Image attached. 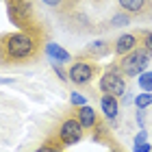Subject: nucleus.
<instances>
[{
    "instance_id": "obj_1",
    "label": "nucleus",
    "mask_w": 152,
    "mask_h": 152,
    "mask_svg": "<svg viewBox=\"0 0 152 152\" xmlns=\"http://www.w3.org/2000/svg\"><path fill=\"white\" fill-rule=\"evenodd\" d=\"M37 52V41L31 33L18 31L4 35V54L7 61H26Z\"/></svg>"
},
{
    "instance_id": "obj_2",
    "label": "nucleus",
    "mask_w": 152,
    "mask_h": 152,
    "mask_svg": "<svg viewBox=\"0 0 152 152\" xmlns=\"http://www.w3.org/2000/svg\"><path fill=\"white\" fill-rule=\"evenodd\" d=\"M150 57H152V54H150L143 46H137L135 50H130L128 54L120 57V61H117V67H120V72H122L124 76L133 78V76H139V74H143V72L148 70Z\"/></svg>"
},
{
    "instance_id": "obj_3",
    "label": "nucleus",
    "mask_w": 152,
    "mask_h": 152,
    "mask_svg": "<svg viewBox=\"0 0 152 152\" xmlns=\"http://www.w3.org/2000/svg\"><path fill=\"white\" fill-rule=\"evenodd\" d=\"M7 13L15 26L33 35V4L28 0H7Z\"/></svg>"
},
{
    "instance_id": "obj_4",
    "label": "nucleus",
    "mask_w": 152,
    "mask_h": 152,
    "mask_svg": "<svg viewBox=\"0 0 152 152\" xmlns=\"http://www.w3.org/2000/svg\"><path fill=\"white\" fill-rule=\"evenodd\" d=\"M100 91L102 94H111L115 98H120L122 94H126V76L120 72V67L115 65H109L104 74L100 76V83H98Z\"/></svg>"
},
{
    "instance_id": "obj_5",
    "label": "nucleus",
    "mask_w": 152,
    "mask_h": 152,
    "mask_svg": "<svg viewBox=\"0 0 152 152\" xmlns=\"http://www.w3.org/2000/svg\"><path fill=\"white\" fill-rule=\"evenodd\" d=\"M96 72H98L96 63L80 59V61H76V63L70 65V70H67V78H70L76 87H85V85H89V83L94 80Z\"/></svg>"
},
{
    "instance_id": "obj_6",
    "label": "nucleus",
    "mask_w": 152,
    "mask_h": 152,
    "mask_svg": "<svg viewBox=\"0 0 152 152\" xmlns=\"http://www.w3.org/2000/svg\"><path fill=\"white\" fill-rule=\"evenodd\" d=\"M83 135H85V128L80 126V122L76 120V117H67V120H63V124L59 126L57 139L67 148V146H74V143H78V141L83 139Z\"/></svg>"
},
{
    "instance_id": "obj_7",
    "label": "nucleus",
    "mask_w": 152,
    "mask_h": 152,
    "mask_svg": "<svg viewBox=\"0 0 152 152\" xmlns=\"http://www.w3.org/2000/svg\"><path fill=\"white\" fill-rule=\"evenodd\" d=\"M117 7L133 20H152V0H117Z\"/></svg>"
},
{
    "instance_id": "obj_8",
    "label": "nucleus",
    "mask_w": 152,
    "mask_h": 152,
    "mask_svg": "<svg viewBox=\"0 0 152 152\" xmlns=\"http://www.w3.org/2000/svg\"><path fill=\"white\" fill-rule=\"evenodd\" d=\"M113 52V41H109V39H98V41H91L85 50H83L80 54V59H104L107 54H111Z\"/></svg>"
},
{
    "instance_id": "obj_9",
    "label": "nucleus",
    "mask_w": 152,
    "mask_h": 152,
    "mask_svg": "<svg viewBox=\"0 0 152 152\" xmlns=\"http://www.w3.org/2000/svg\"><path fill=\"white\" fill-rule=\"evenodd\" d=\"M137 46H139V39H137L135 33H124V35H120L113 41V52L117 57H124V54H128L130 50H135Z\"/></svg>"
},
{
    "instance_id": "obj_10",
    "label": "nucleus",
    "mask_w": 152,
    "mask_h": 152,
    "mask_svg": "<svg viewBox=\"0 0 152 152\" xmlns=\"http://www.w3.org/2000/svg\"><path fill=\"white\" fill-rule=\"evenodd\" d=\"M76 120L80 122V126L85 128V130H94L100 124L98 111H94V107H87V104L78 107V111H76Z\"/></svg>"
},
{
    "instance_id": "obj_11",
    "label": "nucleus",
    "mask_w": 152,
    "mask_h": 152,
    "mask_svg": "<svg viewBox=\"0 0 152 152\" xmlns=\"http://www.w3.org/2000/svg\"><path fill=\"white\" fill-rule=\"evenodd\" d=\"M100 111L104 113L107 120H117V115H120V98H115L111 94H104L100 98Z\"/></svg>"
},
{
    "instance_id": "obj_12",
    "label": "nucleus",
    "mask_w": 152,
    "mask_h": 152,
    "mask_svg": "<svg viewBox=\"0 0 152 152\" xmlns=\"http://www.w3.org/2000/svg\"><path fill=\"white\" fill-rule=\"evenodd\" d=\"M46 54H48L50 59L59 61V63H67V61L72 59V54H70V52L63 50V48L57 46V44H52V41H48V44H46Z\"/></svg>"
},
{
    "instance_id": "obj_13",
    "label": "nucleus",
    "mask_w": 152,
    "mask_h": 152,
    "mask_svg": "<svg viewBox=\"0 0 152 152\" xmlns=\"http://www.w3.org/2000/svg\"><path fill=\"white\" fill-rule=\"evenodd\" d=\"M46 7H50L52 11L61 13V15H67V13L74 11V4L70 2V0H41Z\"/></svg>"
},
{
    "instance_id": "obj_14",
    "label": "nucleus",
    "mask_w": 152,
    "mask_h": 152,
    "mask_svg": "<svg viewBox=\"0 0 152 152\" xmlns=\"http://www.w3.org/2000/svg\"><path fill=\"white\" fill-rule=\"evenodd\" d=\"M130 22H133V18H130L128 13L117 11L115 15H111V20H109V26H113V28H120V26H128Z\"/></svg>"
},
{
    "instance_id": "obj_15",
    "label": "nucleus",
    "mask_w": 152,
    "mask_h": 152,
    "mask_svg": "<svg viewBox=\"0 0 152 152\" xmlns=\"http://www.w3.org/2000/svg\"><path fill=\"white\" fill-rule=\"evenodd\" d=\"M135 35L139 39V46H143L152 54V31H135Z\"/></svg>"
},
{
    "instance_id": "obj_16",
    "label": "nucleus",
    "mask_w": 152,
    "mask_h": 152,
    "mask_svg": "<svg viewBox=\"0 0 152 152\" xmlns=\"http://www.w3.org/2000/svg\"><path fill=\"white\" fill-rule=\"evenodd\" d=\"M152 104V94L150 91H143V94H139L135 98V107L137 109H146V107H150Z\"/></svg>"
},
{
    "instance_id": "obj_17",
    "label": "nucleus",
    "mask_w": 152,
    "mask_h": 152,
    "mask_svg": "<svg viewBox=\"0 0 152 152\" xmlns=\"http://www.w3.org/2000/svg\"><path fill=\"white\" fill-rule=\"evenodd\" d=\"M139 87L143 91H150L152 94V72H143L139 76Z\"/></svg>"
},
{
    "instance_id": "obj_18",
    "label": "nucleus",
    "mask_w": 152,
    "mask_h": 152,
    "mask_svg": "<svg viewBox=\"0 0 152 152\" xmlns=\"http://www.w3.org/2000/svg\"><path fill=\"white\" fill-rule=\"evenodd\" d=\"M63 148H65V146H63V143H61V141L57 139L54 143H52V141H48L46 146H41L37 152H63Z\"/></svg>"
},
{
    "instance_id": "obj_19",
    "label": "nucleus",
    "mask_w": 152,
    "mask_h": 152,
    "mask_svg": "<svg viewBox=\"0 0 152 152\" xmlns=\"http://www.w3.org/2000/svg\"><path fill=\"white\" fill-rule=\"evenodd\" d=\"M70 102H72L74 107H83V104H85V98H83L80 94H76V91H74V94L70 96Z\"/></svg>"
},
{
    "instance_id": "obj_20",
    "label": "nucleus",
    "mask_w": 152,
    "mask_h": 152,
    "mask_svg": "<svg viewBox=\"0 0 152 152\" xmlns=\"http://www.w3.org/2000/svg\"><path fill=\"white\" fill-rule=\"evenodd\" d=\"M135 152H152V146L148 141H141V143H135V148H133Z\"/></svg>"
},
{
    "instance_id": "obj_21",
    "label": "nucleus",
    "mask_w": 152,
    "mask_h": 152,
    "mask_svg": "<svg viewBox=\"0 0 152 152\" xmlns=\"http://www.w3.org/2000/svg\"><path fill=\"white\" fill-rule=\"evenodd\" d=\"M52 70L57 72V76H59V80H61V83H67V80H70V78H67V76H65V72L61 70V67H59L57 63H54V61H52Z\"/></svg>"
},
{
    "instance_id": "obj_22",
    "label": "nucleus",
    "mask_w": 152,
    "mask_h": 152,
    "mask_svg": "<svg viewBox=\"0 0 152 152\" xmlns=\"http://www.w3.org/2000/svg\"><path fill=\"white\" fill-rule=\"evenodd\" d=\"M146 109H139V111H137V124H139L141 128H146V122H148V117H146Z\"/></svg>"
},
{
    "instance_id": "obj_23",
    "label": "nucleus",
    "mask_w": 152,
    "mask_h": 152,
    "mask_svg": "<svg viewBox=\"0 0 152 152\" xmlns=\"http://www.w3.org/2000/svg\"><path fill=\"white\" fill-rule=\"evenodd\" d=\"M141 141H148V130L146 128H141L139 133L135 135V143H141Z\"/></svg>"
},
{
    "instance_id": "obj_24",
    "label": "nucleus",
    "mask_w": 152,
    "mask_h": 152,
    "mask_svg": "<svg viewBox=\"0 0 152 152\" xmlns=\"http://www.w3.org/2000/svg\"><path fill=\"white\" fill-rule=\"evenodd\" d=\"M0 63H7V54H4V37H0Z\"/></svg>"
},
{
    "instance_id": "obj_25",
    "label": "nucleus",
    "mask_w": 152,
    "mask_h": 152,
    "mask_svg": "<svg viewBox=\"0 0 152 152\" xmlns=\"http://www.w3.org/2000/svg\"><path fill=\"white\" fill-rule=\"evenodd\" d=\"M70 2H72V4L76 7V4H78V2H80V0H70Z\"/></svg>"
},
{
    "instance_id": "obj_26",
    "label": "nucleus",
    "mask_w": 152,
    "mask_h": 152,
    "mask_svg": "<svg viewBox=\"0 0 152 152\" xmlns=\"http://www.w3.org/2000/svg\"><path fill=\"white\" fill-rule=\"evenodd\" d=\"M113 152H120V150H117V148H115V150H113Z\"/></svg>"
}]
</instances>
